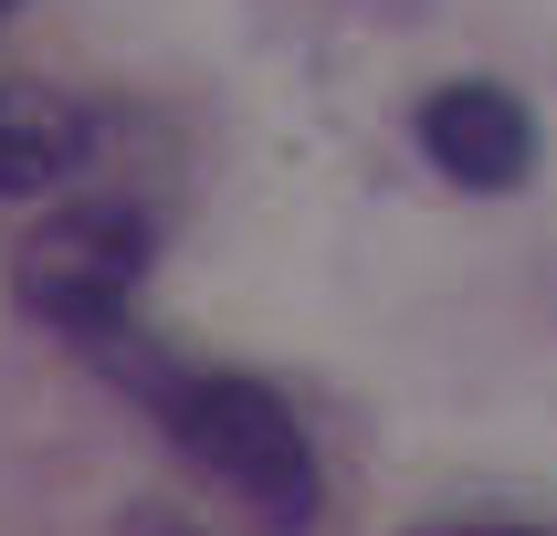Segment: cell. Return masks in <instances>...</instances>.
I'll list each match as a JSON object with an SVG mask.
<instances>
[{
    "instance_id": "obj_1",
    "label": "cell",
    "mask_w": 557,
    "mask_h": 536,
    "mask_svg": "<svg viewBox=\"0 0 557 536\" xmlns=\"http://www.w3.org/2000/svg\"><path fill=\"white\" fill-rule=\"evenodd\" d=\"M148 410L169 421L180 463L200 473V484L232 495L243 526H263V536H306V526H315L326 473H315V441H306V421H295L284 389L232 378V369H180Z\"/></svg>"
},
{
    "instance_id": "obj_2",
    "label": "cell",
    "mask_w": 557,
    "mask_h": 536,
    "mask_svg": "<svg viewBox=\"0 0 557 536\" xmlns=\"http://www.w3.org/2000/svg\"><path fill=\"white\" fill-rule=\"evenodd\" d=\"M148 263H158V221L137 211V200H116V189H74V200L22 242L11 284H22V306L42 315L53 337H74V347L106 358V347L137 326Z\"/></svg>"
},
{
    "instance_id": "obj_3",
    "label": "cell",
    "mask_w": 557,
    "mask_h": 536,
    "mask_svg": "<svg viewBox=\"0 0 557 536\" xmlns=\"http://www.w3.org/2000/svg\"><path fill=\"white\" fill-rule=\"evenodd\" d=\"M410 137H421V158H432L453 189H527L536 179V116L527 95L484 85V74H453V85L421 95V116H410Z\"/></svg>"
},
{
    "instance_id": "obj_4",
    "label": "cell",
    "mask_w": 557,
    "mask_h": 536,
    "mask_svg": "<svg viewBox=\"0 0 557 536\" xmlns=\"http://www.w3.org/2000/svg\"><path fill=\"white\" fill-rule=\"evenodd\" d=\"M85 169V105L42 74H0V200H53Z\"/></svg>"
},
{
    "instance_id": "obj_5",
    "label": "cell",
    "mask_w": 557,
    "mask_h": 536,
    "mask_svg": "<svg viewBox=\"0 0 557 536\" xmlns=\"http://www.w3.org/2000/svg\"><path fill=\"white\" fill-rule=\"evenodd\" d=\"M116 536H200V526H189L180 504H126V515H116Z\"/></svg>"
},
{
    "instance_id": "obj_6",
    "label": "cell",
    "mask_w": 557,
    "mask_h": 536,
    "mask_svg": "<svg viewBox=\"0 0 557 536\" xmlns=\"http://www.w3.org/2000/svg\"><path fill=\"white\" fill-rule=\"evenodd\" d=\"M410 536H547V526H516V515H495V526H410Z\"/></svg>"
},
{
    "instance_id": "obj_7",
    "label": "cell",
    "mask_w": 557,
    "mask_h": 536,
    "mask_svg": "<svg viewBox=\"0 0 557 536\" xmlns=\"http://www.w3.org/2000/svg\"><path fill=\"white\" fill-rule=\"evenodd\" d=\"M11 11H22V0H0V22H11Z\"/></svg>"
}]
</instances>
